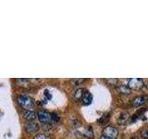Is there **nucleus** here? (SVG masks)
Masks as SVG:
<instances>
[{
	"mask_svg": "<svg viewBox=\"0 0 148 139\" xmlns=\"http://www.w3.org/2000/svg\"><path fill=\"white\" fill-rule=\"evenodd\" d=\"M18 102L23 109L26 110H30L34 107V100L28 96H18Z\"/></svg>",
	"mask_w": 148,
	"mask_h": 139,
	"instance_id": "nucleus-1",
	"label": "nucleus"
},
{
	"mask_svg": "<svg viewBox=\"0 0 148 139\" xmlns=\"http://www.w3.org/2000/svg\"><path fill=\"white\" fill-rule=\"evenodd\" d=\"M143 85H145V82H143V79H140V78L130 79L128 83V86L133 90H140L141 88L143 87Z\"/></svg>",
	"mask_w": 148,
	"mask_h": 139,
	"instance_id": "nucleus-2",
	"label": "nucleus"
},
{
	"mask_svg": "<svg viewBox=\"0 0 148 139\" xmlns=\"http://www.w3.org/2000/svg\"><path fill=\"white\" fill-rule=\"evenodd\" d=\"M103 136L109 139H116L119 136V130L113 126H106L103 130Z\"/></svg>",
	"mask_w": 148,
	"mask_h": 139,
	"instance_id": "nucleus-3",
	"label": "nucleus"
},
{
	"mask_svg": "<svg viewBox=\"0 0 148 139\" xmlns=\"http://www.w3.org/2000/svg\"><path fill=\"white\" fill-rule=\"evenodd\" d=\"M37 116H38V119L41 122L43 123H49L51 119H52V117H51V114L49 112H47V111H45V110H40L38 113H37Z\"/></svg>",
	"mask_w": 148,
	"mask_h": 139,
	"instance_id": "nucleus-4",
	"label": "nucleus"
},
{
	"mask_svg": "<svg viewBox=\"0 0 148 139\" xmlns=\"http://www.w3.org/2000/svg\"><path fill=\"white\" fill-rule=\"evenodd\" d=\"M25 129L28 133H35L37 130L39 129V125L37 122H32V120H29L28 122H26L25 124Z\"/></svg>",
	"mask_w": 148,
	"mask_h": 139,
	"instance_id": "nucleus-5",
	"label": "nucleus"
},
{
	"mask_svg": "<svg viewBox=\"0 0 148 139\" xmlns=\"http://www.w3.org/2000/svg\"><path fill=\"white\" fill-rule=\"evenodd\" d=\"M148 97L145 96H137L135 97L133 100H132V105L134 107H140L142 105H143L147 101Z\"/></svg>",
	"mask_w": 148,
	"mask_h": 139,
	"instance_id": "nucleus-6",
	"label": "nucleus"
},
{
	"mask_svg": "<svg viewBox=\"0 0 148 139\" xmlns=\"http://www.w3.org/2000/svg\"><path fill=\"white\" fill-rule=\"evenodd\" d=\"M82 102L84 105H89L92 103V96L91 93H89L88 91H86L85 93H83V96L82 97Z\"/></svg>",
	"mask_w": 148,
	"mask_h": 139,
	"instance_id": "nucleus-7",
	"label": "nucleus"
},
{
	"mask_svg": "<svg viewBox=\"0 0 148 139\" xmlns=\"http://www.w3.org/2000/svg\"><path fill=\"white\" fill-rule=\"evenodd\" d=\"M23 116H24V118L28 120H34L35 117H36V115H35V112L34 110H25L24 111V113H23Z\"/></svg>",
	"mask_w": 148,
	"mask_h": 139,
	"instance_id": "nucleus-8",
	"label": "nucleus"
},
{
	"mask_svg": "<svg viewBox=\"0 0 148 139\" xmlns=\"http://www.w3.org/2000/svg\"><path fill=\"white\" fill-rule=\"evenodd\" d=\"M119 90L121 94H125V95L131 94V92H132V89L128 85H123L119 87Z\"/></svg>",
	"mask_w": 148,
	"mask_h": 139,
	"instance_id": "nucleus-9",
	"label": "nucleus"
},
{
	"mask_svg": "<svg viewBox=\"0 0 148 139\" xmlns=\"http://www.w3.org/2000/svg\"><path fill=\"white\" fill-rule=\"evenodd\" d=\"M128 118H129V114L128 113H126V112H123V113H121L119 115V124H123V123H125L127 122V120H128Z\"/></svg>",
	"mask_w": 148,
	"mask_h": 139,
	"instance_id": "nucleus-10",
	"label": "nucleus"
},
{
	"mask_svg": "<svg viewBox=\"0 0 148 139\" xmlns=\"http://www.w3.org/2000/svg\"><path fill=\"white\" fill-rule=\"evenodd\" d=\"M83 92H84V90L82 89V88H79V89H77L75 91V93H74V98H75V99L82 98V96H83Z\"/></svg>",
	"mask_w": 148,
	"mask_h": 139,
	"instance_id": "nucleus-11",
	"label": "nucleus"
},
{
	"mask_svg": "<svg viewBox=\"0 0 148 139\" xmlns=\"http://www.w3.org/2000/svg\"><path fill=\"white\" fill-rule=\"evenodd\" d=\"M141 136L143 138L148 139V128H145L141 131Z\"/></svg>",
	"mask_w": 148,
	"mask_h": 139,
	"instance_id": "nucleus-12",
	"label": "nucleus"
},
{
	"mask_svg": "<svg viewBox=\"0 0 148 139\" xmlns=\"http://www.w3.org/2000/svg\"><path fill=\"white\" fill-rule=\"evenodd\" d=\"M34 139H50V138L45 133H38L34 136Z\"/></svg>",
	"mask_w": 148,
	"mask_h": 139,
	"instance_id": "nucleus-13",
	"label": "nucleus"
},
{
	"mask_svg": "<svg viewBox=\"0 0 148 139\" xmlns=\"http://www.w3.org/2000/svg\"><path fill=\"white\" fill-rule=\"evenodd\" d=\"M51 117H52V119H53L54 120H56V122H58V116L57 114H55V113L51 114Z\"/></svg>",
	"mask_w": 148,
	"mask_h": 139,
	"instance_id": "nucleus-14",
	"label": "nucleus"
},
{
	"mask_svg": "<svg viewBox=\"0 0 148 139\" xmlns=\"http://www.w3.org/2000/svg\"><path fill=\"white\" fill-rule=\"evenodd\" d=\"M45 96H47V97H48V99H50L51 98V95L49 94V92H48V90H45Z\"/></svg>",
	"mask_w": 148,
	"mask_h": 139,
	"instance_id": "nucleus-15",
	"label": "nucleus"
},
{
	"mask_svg": "<svg viewBox=\"0 0 148 139\" xmlns=\"http://www.w3.org/2000/svg\"><path fill=\"white\" fill-rule=\"evenodd\" d=\"M108 83H118V79H113V80H108Z\"/></svg>",
	"mask_w": 148,
	"mask_h": 139,
	"instance_id": "nucleus-16",
	"label": "nucleus"
},
{
	"mask_svg": "<svg viewBox=\"0 0 148 139\" xmlns=\"http://www.w3.org/2000/svg\"><path fill=\"white\" fill-rule=\"evenodd\" d=\"M99 139H109V138H108V137H106V136H102Z\"/></svg>",
	"mask_w": 148,
	"mask_h": 139,
	"instance_id": "nucleus-17",
	"label": "nucleus"
},
{
	"mask_svg": "<svg viewBox=\"0 0 148 139\" xmlns=\"http://www.w3.org/2000/svg\"><path fill=\"white\" fill-rule=\"evenodd\" d=\"M131 139H138V138H137V137H132Z\"/></svg>",
	"mask_w": 148,
	"mask_h": 139,
	"instance_id": "nucleus-18",
	"label": "nucleus"
}]
</instances>
